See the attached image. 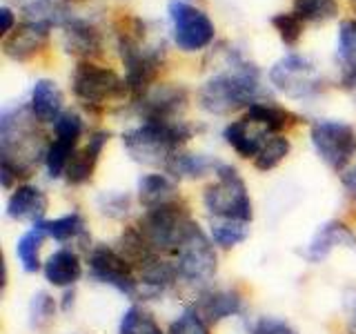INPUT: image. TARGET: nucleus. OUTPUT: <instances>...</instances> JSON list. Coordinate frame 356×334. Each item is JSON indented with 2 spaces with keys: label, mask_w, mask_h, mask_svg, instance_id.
Listing matches in <instances>:
<instances>
[{
  "label": "nucleus",
  "mask_w": 356,
  "mask_h": 334,
  "mask_svg": "<svg viewBox=\"0 0 356 334\" xmlns=\"http://www.w3.org/2000/svg\"><path fill=\"white\" fill-rule=\"evenodd\" d=\"M40 125L29 105L9 107L0 114V183L5 189L18 178H29L33 167L44 163L49 143Z\"/></svg>",
  "instance_id": "obj_1"
},
{
  "label": "nucleus",
  "mask_w": 356,
  "mask_h": 334,
  "mask_svg": "<svg viewBox=\"0 0 356 334\" xmlns=\"http://www.w3.org/2000/svg\"><path fill=\"white\" fill-rule=\"evenodd\" d=\"M261 72L254 63H250L238 49H227V70L200 87L198 105L207 114L227 116L232 111L248 109L254 103H261Z\"/></svg>",
  "instance_id": "obj_2"
},
{
  "label": "nucleus",
  "mask_w": 356,
  "mask_h": 334,
  "mask_svg": "<svg viewBox=\"0 0 356 334\" xmlns=\"http://www.w3.org/2000/svg\"><path fill=\"white\" fill-rule=\"evenodd\" d=\"M194 136L185 120H143L138 127L122 134V148L136 163L165 165Z\"/></svg>",
  "instance_id": "obj_3"
},
{
  "label": "nucleus",
  "mask_w": 356,
  "mask_h": 334,
  "mask_svg": "<svg viewBox=\"0 0 356 334\" xmlns=\"http://www.w3.org/2000/svg\"><path fill=\"white\" fill-rule=\"evenodd\" d=\"M118 54L122 65H125L129 100L136 105L159 78L165 63V49L163 45H145L143 22L134 20V27L118 31Z\"/></svg>",
  "instance_id": "obj_4"
},
{
  "label": "nucleus",
  "mask_w": 356,
  "mask_h": 334,
  "mask_svg": "<svg viewBox=\"0 0 356 334\" xmlns=\"http://www.w3.org/2000/svg\"><path fill=\"white\" fill-rule=\"evenodd\" d=\"M136 228L149 243V248L156 254H174L183 248V243L189 239L198 223L192 218V212L181 198H174L170 203L159 207L145 209V214L136 223Z\"/></svg>",
  "instance_id": "obj_5"
},
{
  "label": "nucleus",
  "mask_w": 356,
  "mask_h": 334,
  "mask_svg": "<svg viewBox=\"0 0 356 334\" xmlns=\"http://www.w3.org/2000/svg\"><path fill=\"white\" fill-rule=\"evenodd\" d=\"M203 205L207 214L216 221H241L252 223L254 205L243 176L234 165L220 163L216 181L209 183L203 192Z\"/></svg>",
  "instance_id": "obj_6"
},
{
  "label": "nucleus",
  "mask_w": 356,
  "mask_h": 334,
  "mask_svg": "<svg viewBox=\"0 0 356 334\" xmlns=\"http://www.w3.org/2000/svg\"><path fill=\"white\" fill-rule=\"evenodd\" d=\"M72 92L85 107H103L111 100L129 98L125 78L109 67H100L92 61H81L72 74Z\"/></svg>",
  "instance_id": "obj_7"
},
{
  "label": "nucleus",
  "mask_w": 356,
  "mask_h": 334,
  "mask_svg": "<svg viewBox=\"0 0 356 334\" xmlns=\"http://www.w3.org/2000/svg\"><path fill=\"white\" fill-rule=\"evenodd\" d=\"M309 138L318 159L337 174L345 172L356 156V129L345 120L323 118L312 122Z\"/></svg>",
  "instance_id": "obj_8"
},
{
  "label": "nucleus",
  "mask_w": 356,
  "mask_h": 334,
  "mask_svg": "<svg viewBox=\"0 0 356 334\" xmlns=\"http://www.w3.org/2000/svg\"><path fill=\"white\" fill-rule=\"evenodd\" d=\"M87 265H89V276L94 281L114 287L116 292L125 294L129 299L140 296V281L134 267L125 256H122L116 248L105 243L94 245L87 254Z\"/></svg>",
  "instance_id": "obj_9"
},
{
  "label": "nucleus",
  "mask_w": 356,
  "mask_h": 334,
  "mask_svg": "<svg viewBox=\"0 0 356 334\" xmlns=\"http://www.w3.org/2000/svg\"><path fill=\"white\" fill-rule=\"evenodd\" d=\"M270 83L287 98L307 100L321 94L323 76L307 56L287 54L270 70Z\"/></svg>",
  "instance_id": "obj_10"
},
{
  "label": "nucleus",
  "mask_w": 356,
  "mask_h": 334,
  "mask_svg": "<svg viewBox=\"0 0 356 334\" xmlns=\"http://www.w3.org/2000/svg\"><path fill=\"white\" fill-rule=\"evenodd\" d=\"M167 11H170L172 33L178 49L192 54L205 49L214 42L216 27L203 9L187 3V0H170Z\"/></svg>",
  "instance_id": "obj_11"
},
{
  "label": "nucleus",
  "mask_w": 356,
  "mask_h": 334,
  "mask_svg": "<svg viewBox=\"0 0 356 334\" xmlns=\"http://www.w3.org/2000/svg\"><path fill=\"white\" fill-rule=\"evenodd\" d=\"M178 276L189 285H207L218 272V256L211 237L200 230V225L189 234L183 248L176 252Z\"/></svg>",
  "instance_id": "obj_12"
},
{
  "label": "nucleus",
  "mask_w": 356,
  "mask_h": 334,
  "mask_svg": "<svg viewBox=\"0 0 356 334\" xmlns=\"http://www.w3.org/2000/svg\"><path fill=\"white\" fill-rule=\"evenodd\" d=\"M85 132L83 118L76 111H63V116L54 122V141L47 148L44 156V167H47L49 178L65 176L74 154L78 152V141Z\"/></svg>",
  "instance_id": "obj_13"
},
{
  "label": "nucleus",
  "mask_w": 356,
  "mask_h": 334,
  "mask_svg": "<svg viewBox=\"0 0 356 334\" xmlns=\"http://www.w3.org/2000/svg\"><path fill=\"white\" fill-rule=\"evenodd\" d=\"M54 27L56 25L51 20L27 18L25 22L16 25V29L3 38L5 56L11 61H16V63H25V61L33 58L38 51H42L44 47H47Z\"/></svg>",
  "instance_id": "obj_14"
},
{
  "label": "nucleus",
  "mask_w": 356,
  "mask_h": 334,
  "mask_svg": "<svg viewBox=\"0 0 356 334\" xmlns=\"http://www.w3.org/2000/svg\"><path fill=\"white\" fill-rule=\"evenodd\" d=\"M189 94L181 85H154L138 100V114L143 120H181Z\"/></svg>",
  "instance_id": "obj_15"
},
{
  "label": "nucleus",
  "mask_w": 356,
  "mask_h": 334,
  "mask_svg": "<svg viewBox=\"0 0 356 334\" xmlns=\"http://www.w3.org/2000/svg\"><path fill=\"white\" fill-rule=\"evenodd\" d=\"M60 29L63 47L67 54H72L81 61H92L94 56L103 54V36H100L94 22L78 18L72 11H67L65 18L60 20Z\"/></svg>",
  "instance_id": "obj_16"
},
{
  "label": "nucleus",
  "mask_w": 356,
  "mask_h": 334,
  "mask_svg": "<svg viewBox=\"0 0 356 334\" xmlns=\"http://www.w3.org/2000/svg\"><path fill=\"white\" fill-rule=\"evenodd\" d=\"M194 308L209 326H216V323L225 321L229 317L241 315L243 296L238 289H232V287H209L200 292Z\"/></svg>",
  "instance_id": "obj_17"
},
{
  "label": "nucleus",
  "mask_w": 356,
  "mask_h": 334,
  "mask_svg": "<svg viewBox=\"0 0 356 334\" xmlns=\"http://www.w3.org/2000/svg\"><path fill=\"white\" fill-rule=\"evenodd\" d=\"M109 138H111V134L107 129H98L89 136L87 145L74 154L70 167H67V172H65L67 185L78 187V185H85V183L92 181L94 172H96V165L100 161V154H103V150L107 148Z\"/></svg>",
  "instance_id": "obj_18"
},
{
  "label": "nucleus",
  "mask_w": 356,
  "mask_h": 334,
  "mask_svg": "<svg viewBox=\"0 0 356 334\" xmlns=\"http://www.w3.org/2000/svg\"><path fill=\"white\" fill-rule=\"evenodd\" d=\"M337 248H354L356 250V237L343 221H327V223H323L314 237H312L307 250H305V256L312 263H321V261H325Z\"/></svg>",
  "instance_id": "obj_19"
},
{
  "label": "nucleus",
  "mask_w": 356,
  "mask_h": 334,
  "mask_svg": "<svg viewBox=\"0 0 356 334\" xmlns=\"http://www.w3.org/2000/svg\"><path fill=\"white\" fill-rule=\"evenodd\" d=\"M47 207H49V198L40 187L22 183L11 192L7 200V216L14 221H29L33 225V223L44 221Z\"/></svg>",
  "instance_id": "obj_20"
},
{
  "label": "nucleus",
  "mask_w": 356,
  "mask_h": 334,
  "mask_svg": "<svg viewBox=\"0 0 356 334\" xmlns=\"http://www.w3.org/2000/svg\"><path fill=\"white\" fill-rule=\"evenodd\" d=\"M222 138H225V143L241 156V159L254 161L265 145V141L270 138V134L261 125H256V122L243 116L238 120H232L229 125L222 129Z\"/></svg>",
  "instance_id": "obj_21"
},
{
  "label": "nucleus",
  "mask_w": 356,
  "mask_h": 334,
  "mask_svg": "<svg viewBox=\"0 0 356 334\" xmlns=\"http://www.w3.org/2000/svg\"><path fill=\"white\" fill-rule=\"evenodd\" d=\"M42 274L54 287H74L83 276V261L76 250H56L42 265Z\"/></svg>",
  "instance_id": "obj_22"
},
{
  "label": "nucleus",
  "mask_w": 356,
  "mask_h": 334,
  "mask_svg": "<svg viewBox=\"0 0 356 334\" xmlns=\"http://www.w3.org/2000/svg\"><path fill=\"white\" fill-rule=\"evenodd\" d=\"M138 281H140V294L145 296H159L165 294L178 278L176 263L165 261L161 254H156L143 267H138Z\"/></svg>",
  "instance_id": "obj_23"
},
{
  "label": "nucleus",
  "mask_w": 356,
  "mask_h": 334,
  "mask_svg": "<svg viewBox=\"0 0 356 334\" xmlns=\"http://www.w3.org/2000/svg\"><path fill=\"white\" fill-rule=\"evenodd\" d=\"M29 107L33 111V116H36L42 125L56 122L63 116V92H60V87L56 85L54 81H49V78H40V81L33 83Z\"/></svg>",
  "instance_id": "obj_24"
},
{
  "label": "nucleus",
  "mask_w": 356,
  "mask_h": 334,
  "mask_svg": "<svg viewBox=\"0 0 356 334\" xmlns=\"http://www.w3.org/2000/svg\"><path fill=\"white\" fill-rule=\"evenodd\" d=\"M245 118L261 125L270 136H276V134H283L285 129H289L296 122H300V118L296 114H292L285 107H278L274 103H267V100H261V103H254L252 107L245 109Z\"/></svg>",
  "instance_id": "obj_25"
},
{
  "label": "nucleus",
  "mask_w": 356,
  "mask_h": 334,
  "mask_svg": "<svg viewBox=\"0 0 356 334\" xmlns=\"http://www.w3.org/2000/svg\"><path fill=\"white\" fill-rule=\"evenodd\" d=\"M218 161L209 159L205 154H189L185 150L176 152L165 165V172L174 176V178H203L207 174H216L218 170Z\"/></svg>",
  "instance_id": "obj_26"
},
{
  "label": "nucleus",
  "mask_w": 356,
  "mask_h": 334,
  "mask_svg": "<svg viewBox=\"0 0 356 334\" xmlns=\"http://www.w3.org/2000/svg\"><path fill=\"white\" fill-rule=\"evenodd\" d=\"M138 203L145 209L159 207L176 198V183L167 174H143L138 178Z\"/></svg>",
  "instance_id": "obj_27"
},
{
  "label": "nucleus",
  "mask_w": 356,
  "mask_h": 334,
  "mask_svg": "<svg viewBox=\"0 0 356 334\" xmlns=\"http://www.w3.org/2000/svg\"><path fill=\"white\" fill-rule=\"evenodd\" d=\"M44 239H49V237H47V232H44V225L40 221V223H33L16 243L18 263L27 274H36L38 270H42L44 263L40 261V248H42Z\"/></svg>",
  "instance_id": "obj_28"
},
{
  "label": "nucleus",
  "mask_w": 356,
  "mask_h": 334,
  "mask_svg": "<svg viewBox=\"0 0 356 334\" xmlns=\"http://www.w3.org/2000/svg\"><path fill=\"white\" fill-rule=\"evenodd\" d=\"M337 56L345 72V83L356 87V20H343L339 27Z\"/></svg>",
  "instance_id": "obj_29"
},
{
  "label": "nucleus",
  "mask_w": 356,
  "mask_h": 334,
  "mask_svg": "<svg viewBox=\"0 0 356 334\" xmlns=\"http://www.w3.org/2000/svg\"><path fill=\"white\" fill-rule=\"evenodd\" d=\"M42 225H44V232H47V237L58 243L87 239V221L81 212H70V214L58 216L54 221H42Z\"/></svg>",
  "instance_id": "obj_30"
},
{
  "label": "nucleus",
  "mask_w": 356,
  "mask_h": 334,
  "mask_svg": "<svg viewBox=\"0 0 356 334\" xmlns=\"http://www.w3.org/2000/svg\"><path fill=\"white\" fill-rule=\"evenodd\" d=\"M209 237H211V241H214V245H218V248L232 250V248H236V245H241L243 241H248V237H250V223L211 218Z\"/></svg>",
  "instance_id": "obj_31"
},
{
  "label": "nucleus",
  "mask_w": 356,
  "mask_h": 334,
  "mask_svg": "<svg viewBox=\"0 0 356 334\" xmlns=\"http://www.w3.org/2000/svg\"><path fill=\"white\" fill-rule=\"evenodd\" d=\"M289 150H292V145H289L287 136H283V134L270 136V138L265 141L263 148H261L259 156L254 159V167L259 172H270V170H274V167H278L287 159Z\"/></svg>",
  "instance_id": "obj_32"
},
{
  "label": "nucleus",
  "mask_w": 356,
  "mask_h": 334,
  "mask_svg": "<svg viewBox=\"0 0 356 334\" xmlns=\"http://www.w3.org/2000/svg\"><path fill=\"white\" fill-rule=\"evenodd\" d=\"M118 334H165L156 319L140 305H131L122 312Z\"/></svg>",
  "instance_id": "obj_33"
},
{
  "label": "nucleus",
  "mask_w": 356,
  "mask_h": 334,
  "mask_svg": "<svg viewBox=\"0 0 356 334\" xmlns=\"http://www.w3.org/2000/svg\"><path fill=\"white\" fill-rule=\"evenodd\" d=\"M294 14L303 22H327L339 14L337 0H294Z\"/></svg>",
  "instance_id": "obj_34"
},
{
  "label": "nucleus",
  "mask_w": 356,
  "mask_h": 334,
  "mask_svg": "<svg viewBox=\"0 0 356 334\" xmlns=\"http://www.w3.org/2000/svg\"><path fill=\"white\" fill-rule=\"evenodd\" d=\"M58 303L49 292H36L29 301V328L44 330L54 321Z\"/></svg>",
  "instance_id": "obj_35"
},
{
  "label": "nucleus",
  "mask_w": 356,
  "mask_h": 334,
  "mask_svg": "<svg viewBox=\"0 0 356 334\" xmlns=\"http://www.w3.org/2000/svg\"><path fill=\"white\" fill-rule=\"evenodd\" d=\"M167 334H209V323L198 315V310L185 308L172 323Z\"/></svg>",
  "instance_id": "obj_36"
},
{
  "label": "nucleus",
  "mask_w": 356,
  "mask_h": 334,
  "mask_svg": "<svg viewBox=\"0 0 356 334\" xmlns=\"http://www.w3.org/2000/svg\"><path fill=\"white\" fill-rule=\"evenodd\" d=\"M303 25L305 22L300 20L294 11H283V14H276L272 16V27L278 31V36H281V40L287 45V47H294V45L300 40V36H303Z\"/></svg>",
  "instance_id": "obj_37"
},
{
  "label": "nucleus",
  "mask_w": 356,
  "mask_h": 334,
  "mask_svg": "<svg viewBox=\"0 0 356 334\" xmlns=\"http://www.w3.org/2000/svg\"><path fill=\"white\" fill-rule=\"evenodd\" d=\"M129 207H131V198L127 192H103L98 196V209L107 218L114 221L125 218L129 214Z\"/></svg>",
  "instance_id": "obj_38"
},
{
  "label": "nucleus",
  "mask_w": 356,
  "mask_h": 334,
  "mask_svg": "<svg viewBox=\"0 0 356 334\" xmlns=\"http://www.w3.org/2000/svg\"><path fill=\"white\" fill-rule=\"evenodd\" d=\"M252 334H298L285 319L278 317H261L256 321Z\"/></svg>",
  "instance_id": "obj_39"
},
{
  "label": "nucleus",
  "mask_w": 356,
  "mask_h": 334,
  "mask_svg": "<svg viewBox=\"0 0 356 334\" xmlns=\"http://www.w3.org/2000/svg\"><path fill=\"white\" fill-rule=\"evenodd\" d=\"M0 20H3V31H0V33H3V38H5L7 33H11L16 29V16L7 5L0 7Z\"/></svg>",
  "instance_id": "obj_40"
},
{
  "label": "nucleus",
  "mask_w": 356,
  "mask_h": 334,
  "mask_svg": "<svg viewBox=\"0 0 356 334\" xmlns=\"http://www.w3.org/2000/svg\"><path fill=\"white\" fill-rule=\"evenodd\" d=\"M11 5H18L25 14H31V11H36V9H42V7H47L51 5L54 0H9Z\"/></svg>",
  "instance_id": "obj_41"
},
{
  "label": "nucleus",
  "mask_w": 356,
  "mask_h": 334,
  "mask_svg": "<svg viewBox=\"0 0 356 334\" xmlns=\"http://www.w3.org/2000/svg\"><path fill=\"white\" fill-rule=\"evenodd\" d=\"M343 185L348 189V194L356 200V167H352V170L343 174Z\"/></svg>",
  "instance_id": "obj_42"
},
{
  "label": "nucleus",
  "mask_w": 356,
  "mask_h": 334,
  "mask_svg": "<svg viewBox=\"0 0 356 334\" xmlns=\"http://www.w3.org/2000/svg\"><path fill=\"white\" fill-rule=\"evenodd\" d=\"M74 299H76V292H74V289L72 287H67L65 289V294H63V312H70V308L74 305Z\"/></svg>",
  "instance_id": "obj_43"
}]
</instances>
